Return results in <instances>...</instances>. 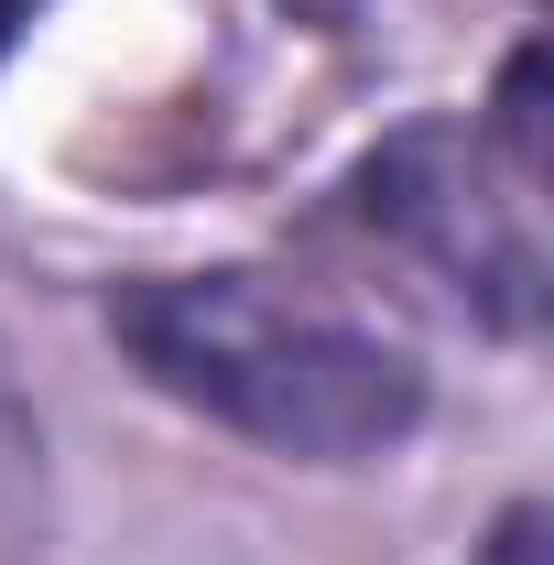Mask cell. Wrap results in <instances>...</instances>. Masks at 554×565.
I'll list each match as a JSON object with an SVG mask.
<instances>
[{"mask_svg": "<svg viewBox=\"0 0 554 565\" xmlns=\"http://www.w3.org/2000/svg\"><path fill=\"white\" fill-rule=\"evenodd\" d=\"M109 338L163 403L294 468H381L424 424L414 349L273 273H141L109 294Z\"/></svg>", "mask_w": 554, "mask_h": 565, "instance_id": "6da1fadb", "label": "cell"}, {"mask_svg": "<svg viewBox=\"0 0 554 565\" xmlns=\"http://www.w3.org/2000/svg\"><path fill=\"white\" fill-rule=\"evenodd\" d=\"M544 55H511V87L489 120H414L348 174V217L381 228L424 282H446L489 338L544 327Z\"/></svg>", "mask_w": 554, "mask_h": 565, "instance_id": "7a4b0ae2", "label": "cell"}, {"mask_svg": "<svg viewBox=\"0 0 554 565\" xmlns=\"http://www.w3.org/2000/svg\"><path fill=\"white\" fill-rule=\"evenodd\" d=\"M479 565H544V511H533V500L500 511V533L479 544Z\"/></svg>", "mask_w": 554, "mask_h": 565, "instance_id": "3957f363", "label": "cell"}]
</instances>
